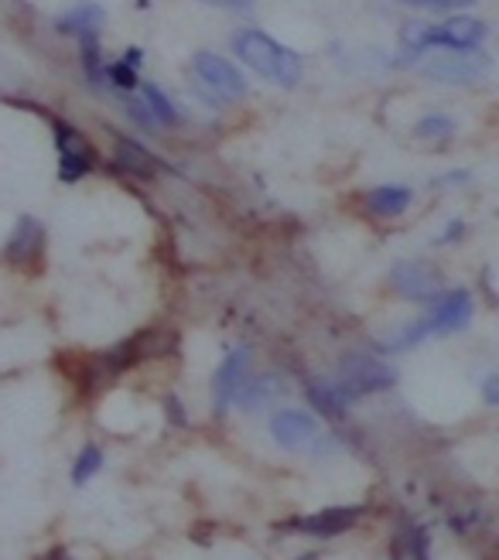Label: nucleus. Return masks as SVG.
<instances>
[{
    "mask_svg": "<svg viewBox=\"0 0 499 560\" xmlns=\"http://www.w3.org/2000/svg\"><path fill=\"white\" fill-rule=\"evenodd\" d=\"M233 51L250 69L260 72L270 82H277V86L291 90L301 82V55L291 51L281 42H274L270 35L257 32V27H246V32H240L233 38Z\"/></svg>",
    "mask_w": 499,
    "mask_h": 560,
    "instance_id": "obj_1",
    "label": "nucleus"
},
{
    "mask_svg": "<svg viewBox=\"0 0 499 560\" xmlns=\"http://www.w3.org/2000/svg\"><path fill=\"white\" fill-rule=\"evenodd\" d=\"M397 383V373L386 366V362L373 359V355H359V352H349L343 355L339 362V380H336V389L343 394L346 404L359 400V397H370V394H383V389H391Z\"/></svg>",
    "mask_w": 499,
    "mask_h": 560,
    "instance_id": "obj_2",
    "label": "nucleus"
},
{
    "mask_svg": "<svg viewBox=\"0 0 499 560\" xmlns=\"http://www.w3.org/2000/svg\"><path fill=\"white\" fill-rule=\"evenodd\" d=\"M55 148H59V178L62 182H79L96 167L93 148L66 120H55Z\"/></svg>",
    "mask_w": 499,
    "mask_h": 560,
    "instance_id": "obj_3",
    "label": "nucleus"
},
{
    "mask_svg": "<svg viewBox=\"0 0 499 560\" xmlns=\"http://www.w3.org/2000/svg\"><path fill=\"white\" fill-rule=\"evenodd\" d=\"M391 288L407 301H434L445 291V280L425 260H404L391 270Z\"/></svg>",
    "mask_w": 499,
    "mask_h": 560,
    "instance_id": "obj_4",
    "label": "nucleus"
},
{
    "mask_svg": "<svg viewBox=\"0 0 499 560\" xmlns=\"http://www.w3.org/2000/svg\"><path fill=\"white\" fill-rule=\"evenodd\" d=\"M473 294H468L465 288H455V291H441L434 298V307L431 315L425 318L428 325V335H449V331H462L468 322H473Z\"/></svg>",
    "mask_w": 499,
    "mask_h": 560,
    "instance_id": "obj_5",
    "label": "nucleus"
},
{
    "mask_svg": "<svg viewBox=\"0 0 499 560\" xmlns=\"http://www.w3.org/2000/svg\"><path fill=\"white\" fill-rule=\"evenodd\" d=\"M196 72H199V79L206 82V86H209L216 96H223V100H230V103H236V100L246 96V79H243V72H240L233 62H227L223 55H216V51H199V55H196Z\"/></svg>",
    "mask_w": 499,
    "mask_h": 560,
    "instance_id": "obj_6",
    "label": "nucleus"
},
{
    "mask_svg": "<svg viewBox=\"0 0 499 560\" xmlns=\"http://www.w3.org/2000/svg\"><path fill=\"white\" fill-rule=\"evenodd\" d=\"M359 516H363V506H332L312 516H298L285 523V529H301V534H312V537H339L356 526Z\"/></svg>",
    "mask_w": 499,
    "mask_h": 560,
    "instance_id": "obj_7",
    "label": "nucleus"
},
{
    "mask_svg": "<svg viewBox=\"0 0 499 560\" xmlns=\"http://www.w3.org/2000/svg\"><path fill=\"white\" fill-rule=\"evenodd\" d=\"M486 72H489V55L476 48H468L462 55H449V59H434L425 66V75L445 79V82H476Z\"/></svg>",
    "mask_w": 499,
    "mask_h": 560,
    "instance_id": "obj_8",
    "label": "nucleus"
},
{
    "mask_svg": "<svg viewBox=\"0 0 499 560\" xmlns=\"http://www.w3.org/2000/svg\"><path fill=\"white\" fill-rule=\"evenodd\" d=\"M270 434L288 452H298V447H304L318 434V420L304 410H277L270 417Z\"/></svg>",
    "mask_w": 499,
    "mask_h": 560,
    "instance_id": "obj_9",
    "label": "nucleus"
},
{
    "mask_svg": "<svg viewBox=\"0 0 499 560\" xmlns=\"http://www.w3.org/2000/svg\"><path fill=\"white\" fill-rule=\"evenodd\" d=\"M250 366V352L246 349H233L227 359H223V366L216 370V380H212V394H216V413H223L233 397H236V389L243 383V373Z\"/></svg>",
    "mask_w": 499,
    "mask_h": 560,
    "instance_id": "obj_10",
    "label": "nucleus"
},
{
    "mask_svg": "<svg viewBox=\"0 0 499 560\" xmlns=\"http://www.w3.org/2000/svg\"><path fill=\"white\" fill-rule=\"evenodd\" d=\"M42 240H45L42 222L32 219V215H21V219H18V226H14V233H11V240H8V246H4V257H8L11 264H18V267L32 264V260L38 257V249H42Z\"/></svg>",
    "mask_w": 499,
    "mask_h": 560,
    "instance_id": "obj_11",
    "label": "nucleus"
},
{
    "mask_svg": "<svg viewBox=\"0 0 499 560\" xmlns=\"http://www.w3.org/2000/svg\"><path fill=\"white\" fill-rule=\"evenodd\" d=\"M114 164L124 167L130 175H141V178H154L161 172V158H154L148 148H141L137 140L124 137V133H114Z\"/></svg>",
    "mask_w": 499,
    "mask_h": 560,
    "instance_id": "obj_12",
    "label": "nucleus"
},
{
    "mask_svg": "<svg viewBox=\"0 0 499 560\" xmlns=\"http://www.w3.org/2000/svg\"><path fill=\"white\" fill-rule=\"evenodd\" d=\"M410 199H414V191L404 188V185H380L373 191H367V209L380 219H397L410 209Z\"/></svg>",
    "mask_w": 499,
    "mask_h": 560,
    "instance_id": "obj_13",
    "label": "nucleus"
},
{
    "mask_svg": "<svg viewBox=\"0 0 499 560\" xmlns=\"http://www.w3.org/2000/svg\"><path fill=\"white\" fill-rule=\"evenodd\" d=\"M79 62H82V75H86L90 90L106 93V66H103L100 32H82L79 35Z\"/></svg>",
    "mask_w": 499,
    "mask_h": 560,
    "instance_id": "obj_14",
    "label": "nucleus"
},
{
    "mask_svg": "<svg viewBox=\"0 0 499 560\" xmlns=\"http://www.w3.org/2000/svg\"><path fill=\"white\" fill-rule=\"evenodd\" d=\"M106 24V11L100 4H76L72 11H66L59 21H55V32L59 35H82V32H100Z\"/></svg>",
    "mask_w": 499,
    "mask_h": 560,
    "instance_id": "obj_15",
    "label": "nucleus"
},
{
    "mask_svg": "<svg viewBox=\"0 0 499 560\" xmlns=\"http://www.w3.org/2000/svg\"><path fill=\"white\" fill-rule=\"evenodd\" d=\"M304 394H309V400H312V407L322 413V417H346V400H343V394L336 389V383H318V380H312L309 386H304Z\"/></svg>",
    "mask_w": 499,
    "mask_h": 560,
    "instance_id": "obj_16",
    "label": "nucleus"
},
{
    "mask_svg": "<svg viewBox=\"0 0 499 560\" xmlns=\"http://www.w3.org/2000/svg\"><path fill=\"white\" fill-rule=\"evenodd\" d=\"M277 389H281V383H277L274 376H260V380H250V383H240V389H236V404L243 407V410H257V407H264Z\"/></svg>",
    "mask_w": 499,
    "mask_h": 560,
    "instance_id": "obj_17",
    "label": "nucleus"
},
{
    "mask_svg": "<svg viewBox=\"0 0 499 560\" xmlns=\"http://www.w3.org/2000/svg\"><path fill=\"white\" fill-rule=\"evenodd\" d=\"M141 93H144V103H148V109L154 114V120L158 124H164V127H175V124H182V114H178V106L164 96L154 82H144L141 86Z\"/></svg>",
    "mask_w": 499,
    "mask_h": 560,
    "instance_id": "obj_18",
    "label": "nucleus"
},
{
    "mask_svg": "<svg viewBox=\"0 0 499 560\" xmlns=\"http://www.w3.org/2000/svg\"><path fill=\"white\" fill-rule=\"evenodd\" d=\"M100 468H103V452L96 444H86L72 465V486H86Z\"/></svg>",
    "mask_w": 499,
    "mask_h": 560,
    "instance_id": "obj_19",
    "label": "nucleus"
},
{
    "mask_svg": "<svg viewBox=\"0 0 499 560\" xmlns=\"http://www.w3.org/2000/svg\"><path fill=\"white\" fill-rule=\"evenodd\" d=\"M414 133H418L421 140H449L455 133V124L445 117V114H431L425 120H418V127H414Z\"/></svg>",
    "mask_w": 499,
    "mask_h": 560,
    "instance_id": "obj_20",
    "label": "nucleus"
},
{
    "mask_svg": "<svg viewBox=\"0 0 499 560\" xmlns=\"http://www.w3.org/2000/svg\"><path fill=\"white\" fill-rule=\"evenodd\" d=\"M106 86H117L120 93H134L141 82H137V69L127 66L124 59H117L114 66H106Z\"/></svg>",
    "mask_w": 499,
    "mask_h": 560,
    "instance_id": "obj_21",
    "label": "nucleus"
},
{
    "mask_svg": "<svg viewBox=\"0 0 499 560\" xmlns=\"http://www.w3.org/2000/svg\"><path fill=\"white\" fill-rule=\"evenodd\" d=\"M124 109H127V117H130L137 127H141V130H148V133L161 127V124L154 120V114L148 109V103H144V100H127V103H124Z\"/></svg>",
    "mask_w": 499,
    "mask_h": 560,
    "instance_id": "obj_22",
    "label": "nucleus"
},
{
    "mask_svg": "<svg viewBox=\"0 0 499 560\" xmlns=\"http://www.w3.org/2000/svg\"><path fill=\"white\" fill-rule=\"evenodd\" d=\"M404 8H418V11H434V14H445V11H455V8H468L476 4V0H401Z\"/></svg>",
    "mask_w": 499,
    "mask_h": 560,
    "instance_id": "obj_23",
    "label": "nucleus"
},
{
    "mask_svg": "<svg viewBox=\"0 0 499 560\" xmlns=\"http://www.w3.org/2000/svg\"><path fill=\"white\" fill-rule=\"evenodd\" d=\"M407 550L414 560H428V529L425 526H410L407 534Z\"/></svg>",
    "mask_w": 499,
    "mask_h": 560,
    "instance_id": "obj_24",
    "label": "nucleus"
},
{
    "mask_svg": "<svg viewBox=\"0 0 499 560\" xmlns=\"http://www.w3.org/2000/svg\"><path fill=\"white\" fill-rule=\"evenodd\" d=\"M209 8H223V11H236V14H246L254 8V0H202Z\"/></svg>",
    "mask_w": 499,
    "mask_h": 560,
    "instance_id": "obj_25",
    "label": "nucleus"
},
{
    "mask_svg": "<svg viewBox=\"0 0 499 560\" xmlns=\"http://www.w3.org/2000/svg\"><path fill=\"white\" fill-rule=\"evenodd\" d=\"M483 397H486V404H489V407H496V404H499V376H489V380H486Z\"/></svg>",
    "mask_w": 499,
    "mask_h": 560,
    "instance_id": "obj_26",
    "label": "nucleus"
},
{
    "mask_svg": "<svg viewBox=\"0 0 499 560\" xmlns=\"http://www.w3.org/2000/svg\"><path fill=\"white\" fill-rule=\"evenodd\" d=\"M164 407H169V417H175V424L185 428V410H182L178 397H169V400H164Z\"/></svg>",
    "mask_w": 499,
    "mask_h": 560,
    "instance_id": "obj_27",
    "label": "nucleus"
},
{
    "mask_svg": "<svg viewBox=\"0 0 499 560\" xmlns=\"http://www.w3.org/2000/svg\"><path fill=\"white\" fill-rule=\"evenodd\" d=\"M124 62H127V66H134V69H141V62H144L141 48H127V51H124Z\"/></svg>",
    "mask_w": 499,
    "mask_h": 560,
    "instance_id": "obj_28",
    "label": "nucleus"
},
{
    "mask_svg": "<svg viewBox=\"0 0 499 560\" xmlns=\"http://www.w3.org/2000/svg\"><path fill=\"white\" fill-rule=\"evenodd\" d=\"M38 560H72V557H69L62 547H55V550H48V553H45V557H38Z\"/></svg>",
    "mask_w": 499,
    "mask_h": 560,
    "instance_id": "obj_29",
    "label": "nucleus"
}]
</instances>
